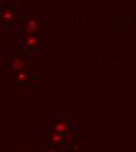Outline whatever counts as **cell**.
I'll return each mask as SVG.
<instances>
[{"label":"cell","instance_id":"277c9868","mask_svg":"<svg viewBox=\"0 0 136 152\" xmlns=\"http://www.w3.org/2000/svg\"><path fill=\"white\" fill-rule=\"evenodd\" d=\"M54 130H55V132L60 133V134H63L65 132L68 131V124L66 122H63V121H60V122H58L55 124Z\"/></svg>","mask_w":136,"mask_h":152},{"label":"cell","instance_id":"7a4b0ae2","mask_svg":"<svg viewBox=\"0 0 136 152\" xmlns=\"http://www.w3.org/2000/svg\"><path fill=\"white\" fill-rule=\"evenodd\" d=\"M10 67L12 68V70L21 72V70H24V68L26 67V62H25L21 57H14V58H12V61L10 62Z\"/></svg>","mask_w":136,"mask_h":152},{"label":"cell","instance_id":"ba28073f","mask_svg":"<svg viewBox=\"0 0 136 152\" xmlns=\"http://www.w3.org/2000/svg\"><path fill=\"white\" fill-rule=\"evenodd\" d=\"M48 152H57V151H54V150H51V151H48Z\"/></svg>","mask_w":136,"mask_h":152},{"label":"cell","instance_id":"6da1fadb","mask_svg":"<svg viewBox=\"0 0 136 152\" xmlns=\"http://www.w3.org/2000/svg\"><path fill=\"white\" fill-rule=\"evenodd\" d=\"M1 20L4 23H13L15 20V13L10 7H6L1 12Z\"/></svg>","mask_w":136,"mask_h":152},{"label":"cell","instance_id":"3957f363","mask_svg":"<svg viewBox=\"0 0 136 152\" xmlns=\"http://www.w3.org/2000/svg\"><path fill=\"white\" fill-rule=\"evenodd\" d=\"M38 29V21L35 19H31L27 21L26 26H25V31L28 35H33Z\"/></svg>","mask_w":136,"mask_h":152},{"label":"cell","instance_id":"52a82bcc","mask_svg":"<svg viewBox=\"0 0 136 152\" xmlns=\"http://www.w3.org/2000/svg\"><path fill=\"white\" fill-rule=\"evenodd\" d=\"M27 74L24 72V70H21V72H19L18 73V75H17V78H18V81L19 82H24V81H27Z\"/></svg>","mask_w":136,"mask_h":152},{"label":"cell","instance_id":"8992f818","mask_svg":"<svg viewBox=\"0 0 136 152\" xmlns=\"http://www.w3.org/2000/svg\"><path fill=\"white\" fill-rule=\"evenodd\" d=\"M25 45L29 48H35L38 45V40L34 35H27V38L25 40Z\"/></svg>","mask_w":136,"mask_h":152},{"label":"cell","instance_id":"5b68a950","mask_svg":"<svg viewBox=\"0 0 136 152\" xmlns=\"http://www.w3.org/2000/svg\"><path fill=\"white\" fill-rule=\"evenodd\" d=\"M49 142H51V144H53V145L60 144V143L63 142V136L58 132H52L49 134Z\"/></svg>","mask_w":136,"mask_h":152}]
</instances>
